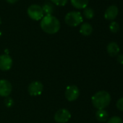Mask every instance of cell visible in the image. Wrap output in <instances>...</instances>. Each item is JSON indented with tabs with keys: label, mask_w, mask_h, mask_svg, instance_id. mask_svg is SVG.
I'll return each mask as SVG.
<instances>
[{
	"label": "cell",
	"mask_w": 123,
	"mask_h": 123,
	"mask_svg": "<svg viewBox=\"0 0 123 123\" xmlns=\"http://www.w3.org/2000/svg\"><path fill=\"white\" fill-rule=\"evenodd\" d=\"M51 2L57 6H65L68 3V0H51Z\"/></svg>",
	"instance_id": "19"
},
{
	"label": "cell",
	"mask_w": 123,
	"mask_h": 123,
	"mask_svg": "<svg viewBox=\"0 0 123 123\" xmlns=\"http://www.w3.org/2000/svg\"><path fill=\"white\" fill-rule=\"evenodd\" d=\"M109 114L104 109H98L96 113V117L99 122H106L108 119Z\"/></svg>",
	"instance_id": "14"
},
{
	"label": "cell",
	"mask_w": 123,
	"mask_h": 123,
	"mask_svg": "<svg viewBox=\"0 0 123 123\" xmlns=\"http://www.w3.org/2000/svg\"><path fill=\"white\" fill-rule=\"evenodd\" d=\"M1 23H2V21H1V18H0V25H1Z\"/></svg>",
	"instance_id": "24"
},
{
	"label": "cell",
	"mask_w": 123,
	"mask_h": 123,
	"mask_svg": "<svg viewBox=\"0 0 123 123\" xmlns=\"http://www.w3.org/2000/svg\"><path fill=\"white\" fill-rule=\"evenodd\" d=\"M93 32V27L92 25L88 23H84L81 25L80 28V33L85 36H90Z\"/></svg>",
	"instance_id": "12"
},
{
	"label": "cell",
	"mask_w": 123,
	"mask_h": 123,
	"mask_svg": "<svg viewBox=\"0 0 123 123\" xmlns=\"http://www.w3.org/2000/svg\"><path fill=\"white\" fill-rule=\"evenodd\" d=\"M28 15L33 20H40L43 18V12L42 7L38 5H31L27 10Z\"/></svg>",
	"instance_id": "4"
},
{
	"label": "cell",
	"mask_w": 123,
	"mask_h": 123,
	"mask_svg": "<svg viewBox=\"0 0 123 123\" xmlns=\"http://www.w3.org/2000/svg\"><path fill=\"white\" fill-rule=\"evenodd\" d=\"M6 1L9 3V4H12V5H14L15 4L18 0H6Z\"/></svg>",
	"instance_id": "23"
},
{
	"label": "cell",
	"mask_w": 123,
	"mask_h": 123,
	"mask_svg": "<svg viewBox=\"0 0 123 123\" xmlns=\"http://www.w3.org/2000/svg\"><path fill=\"white\" fill-rule=\"evenodd\" d=\"M70 2L75 8L82 10L87 7L88 0H70Z\"/></svg>",
	"instance_id": "13"
},
{
	"label": "cell",
	"mask_w": 123,
	"mask_h": 123,
	"mask_svg": "<svg viewBox=\"0 0 123 123\" xmlns=\"http://www.w3.org/2000/svg\"><path fill=\"white\" fill-rule=\"evenodd\" d=\"M40 25L41 29L49 34H54L60 29V22L56 17L52 15L43 16Z\"/></svg>",
	"instance_id": "1"
},
{
	"label": "cell",
	"mask_w": 123,
	"mask_h": 123,
	"mask_svg": "<svg viewBox=\"0 0 123 123\" xmlns=\"http://www.w3.org/2000/svg\"><path fill=\"white\" fill-rule=\"evenodd\" d=\"M117 62L119 63V64H121V65H123V54H119V55H118V56H117Z\"/></svg>",
	"instance_id": "21"
},
{
	"label": "cell",
	"mask_w": 123,
	"mask_h": 123,
	"mask_svg": "<svg viewBox=\"0 0 123 123\" xmlns=\"http://www.w3.org/2000/svg\"><path fill=\"white\" fill-rule=\"evenodd\" d=\"M12 66V59L8 54L0 55V70L7 71L11 69Z\"/></svg>",
	"instance_id": "7"
},
{
	"label": "cell",
	"mask_w": 123,
	"mask_h": 123,
	"mask_svg": "<svg viewBox=\"0 0 123 123\" xmlns=\"http://www.w3.org/2000/svg\"><path fill=\"white\" fill-rule=\"evenodd\" d=\"M71 118L70 112L66 109H59L54 114V119L58 123H66Z\"/></svg>",
	"instance_id": "5"
},
{
	"label": "cell",
	"mask_w": 123,
	"mask_h": 123,
	"mask_svg": "<svg viewBox=\"0 0 123 123\" xmlns=\"http://www.w3.org/2000/svg\"><path fill=\"white\" fill-rule=\"evenodd\" d=\"M106 50H107L108 54L111 56H115L119 52V47L118 44L116 42L112 41V42H110L107 45Z\"/></svg>",
	"instance_id": "11"
},
{
	"label": "cell",
	"mask_w": 123,
	"mask_h": 123,
	"mask_svg": "<svg viewBox=\"0 0 123 123\" xmlns=\"http://www.w3.org/2000/svg\"><path fill=\"white\" fill-rule=\"evenodd\" d=\"M65 22L67 25L72 26V27H76L79 25L83 22V17L81 15V13L76 11H73L68 12L65 17Z\"/></svg>",
	"instance_id": "3"
},
{
	"label": "cell",
	"mask_w": 123,
	"mask_h": 123,
	"mask_svg": "<svg viewBox=\"0 0 123 123\" xmlns=\"http://www.w3.org/2000/svg\"><path fill=\"white\" fill-rule=\"evenodd\" d=\"M91 101L95 108L98 109H104L110 104L111 96L108 92L100 91L92 96Z\"/></svg>",
	"instance_id": "2"
},
{
	"label": "cell",
	"mask_w": 123,
	"mask_h": 123,
	"mask_svg": "<svg viewBox=\"0 0 123 123\" xmlns=\"http://www.w3.org/2000/svg\"><path fill=\"white\" fill-rule=\"evenodd\" d=\"M109 30H110V31L111 33H117L119 31V24L115 21H112L109 25Z\"/></svg>",
	"instance_id": "17"
},
{
	"label": "cell",
	"mask_w": 123,
	"mask_h": 123,
	"mask_svg": "<svg viewBox=\"0 0 123 123\" xmlns=\"http://www.w3.org/2000/svg\"><path fill=\"white\" fill-rule=\"evenodd\" d=\"M42 10L43 14H46V15H51L54 11V7L51 2H46L43 5Z\"/></svg>",
	"instance_id": "15"
},
{
	"label": "cell",
	"mask_w": 123,
	"mask_h": 123,
	"mask_svg": "<svg viewBox=\"0 0 123 123\" xmlns=\"http://www.w3.org/2000/svg\"><path fill=\"white\" fill-rule=\"evenodd\" d=\"M12 90V84L7 80H0V96L7 97L10 96Z\"/></svg>",
	"instance_id": "8"
},
{
	"label": "cell",
	"mask_w": 123,
	"mask_h": 123,
	"mask_svg": "<svg viewBox=\"0 0 123 123\" xmlns=\"http://www.w3.org/2000/svg\"><path fill=\"white\" fill-rule=\"evenodd\" d=\"M117 108L119 110V111H123V97L119 98L116 104Z\"/></svg>",
	"instance_id": "20"
},
{
	"label": "cell",
	"mask_w": 123,
	"mask_h": 123,
	"mask_svg": "<svg viewBox=\"0 0 123 123\" xmlns=\"http://www.w3.org/2000/svg\"><path fill=\"white\" fill-rule=\"evenodd\" d=\"M118 12L119 10L117 7L115 5H111L106 10L104 18L107 20H114L118 15Z\"/></svg>",
	"instance_id": "10"
},
{
	"label": "cell",
	"mask_w": 123,
	"mask_h": 123,
	"mask_svg": "<svg viewBox=\"0 0 123 123\" xmlns=\"http://www.w3.org/2000/svg\"><path fill=\"white\" fill-rule=\"evenodd\" d=\"M65 98L69 101H75L79 97L80 91L76 86H74V85L69 86L67 87L65 90Z\"/></svg>",
	"instance_id": "6"
},
{
	"label": "cell",
	"mask_w": 123,
	"mask_h": 123,
	"mask_svg": "<svg viewBox=\"0 0 123 123\" xmlns=\"http://www.w3.org/2000/svg\"><path fill=\"white\" fill-rule=\"evenodd\" d=\"M106 123H123V122H122V119L119 117L114 116L111 117L110 119H109Z\"/></svg>",
	"instance_id": "18"
},
{
	"label": "cell",
	"mask_w": 123,
	"mask_h": 123,
	"mask_svg": "<svg viewBox=\"0 0 123 123\" xmlns=\"http://www.w3.org/2000/svg\"><path fill=\"white\" fill-rule=\"evenodd\" d=\"M83 15L87 19H91L94 16V11L91 7H86L83 10Z\"/></svg>",
	"instance_id": "16"
},
{
	"label": "cell",
	"mask_w": 123,
	"mask_h": 123,
	"mask_svg": "<svg viewBox=\"0 0 123 123\" xmlns=\"http://www.w3.org/2000/svg\"><path fill=\"white\" fill-rule=\"evenodd\" d=\"M5 103H6V105L7 106H12L13 104V101L12 98H7V100H5Z\"/></svg>",
	"instance_id": "22"
},
{
	"label": "cell",
	"mask_w": 123,
	"mask_h": 123,
	"mask_svg": "<svg viewBox=\"0 0 123 123\" xmlns=\"http://www.w3.org/2000/svg\"><path fill=\"white\" fill-rule=\"evenodd\" d=\"M43 89V84L39 81H34L32 82L28 86V93L30 95L36 96L41 94Z\"/></svg>",
	"instance_id": "9"
}]
</instances>
